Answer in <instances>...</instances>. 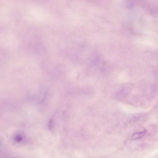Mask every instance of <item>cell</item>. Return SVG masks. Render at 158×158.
<instances>
[{"instance_id":"6da1fadb","label":"cell","mask_w":158,"mask_h":158,"mask_svg":"<svg viewBox=\"0 0 158 158\" xmlns=\"http://www.w3.org/2000/svg\"><path fill=\"white\" fill-rule=\"evenodd\" d=\"M146 131L138 132L134 134L132 137V139H140L143 137L146 134Z\"/></svg>"},{"instance_id":"7a4b0ae2","label":"cell","mask_w":158,"mask_h":158,"mask_svg":"<svg viewBox=\"0 0 158 158\" xmlns=\"http://www.w3.org/2000/svg\"><path fill=\"white\" fill-rule=\"evenodd\" d=\"M147 114L146 113H141L137 114L135 116V118L137 119V120H139L143 118L146 117Z\"/></svg>"}]
</instances>
